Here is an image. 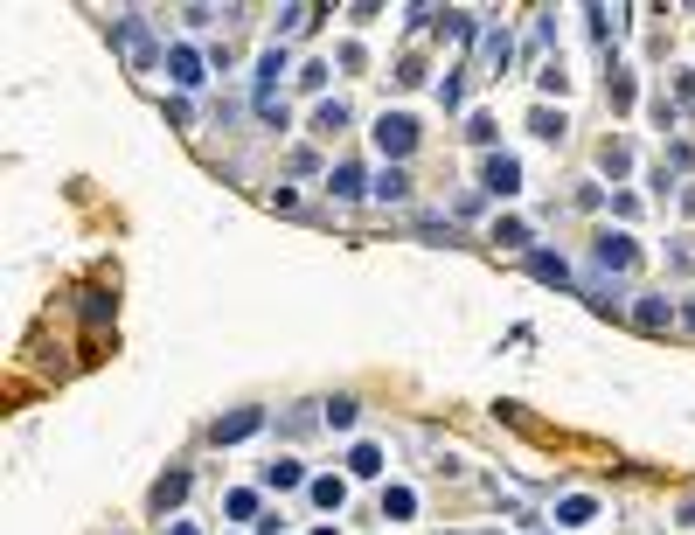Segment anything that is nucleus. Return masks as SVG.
<instances>
[{"instance_id": "ddd939ff", "label": "nucleus", "mask_w": 695, "mask_h": 535, "mask_svg": "<svg viewBox=\"0 0 695 535\" xmlns=\"http://www.w3.org/2000/svg\"><path fill=\"white\" fill-rule=\"evenodd\" d=\"M487 237H494V251H522V258L536 251V230H529L522 216H494V223H487Z\"/></svg>"}, {"instance_id": "7ed1b4c3", "label": "nucleus", "mask_w": 695, "mask_h": 535, "mask_svg": "<svg viewBox=\"0 0 695 535\" xmlns=\"http://www.w3.org/2000/svg\"><path fill=\"white\" fill-rule=\"evenodd\" d=\"M209 70H216V56H202L195 42H167V77H174V91H202Z\"/></svg>"}, {"instance_id": "dca6fc26", "label": "nucleus", "mask_w": 695, "mask_h": 535, "mask_svg": "<svg viewBox=\"0 0 695 535\" xmlns=\"http://www.w3.org/2000/svg\"><path fill=\"white\" fill-rule=\"evenodd\" d=\"M348 126H355V112H348L341 98H320V105H313V133L320 139H341Z\"/></svg>"}, {"instance_id": "9b49d317", "label": "nucleus", "mask_w": 695, "mask_h": 535, "mask_svg": "<svg viewBox=\"0 0 695 535\" xmlns=\"http://www.w3.org/2000/svg\"><path fill=\"white\" fill-rule=\"evenodd\" d=\"M529 278H543V285H556V292H577V271H570V258H556V251H529Z\"/></svg>"}, {"instance_id": "c9c22d12", "label": "nucleus", "mask_w": 695, "mask_h": 535, "mask_svg": "<svg viewBox=\"0 0 695 535\" xmlns=\"http://www.w3.org/2000/svg\"><path fill=\"white\" fill-rule=\"evenodd\" d=\"M682 327H689V334H695V299H689V306H682Z\"/></svg>"}, {"instance_id": "4468645a", "label": "nucleus", "mask_w": 695, "mask_h": 535, "mask_svg": "<svg viewBox=\"0 0 695 535\" xmlns=\"http://www.w3.org/2000/svg\"><path fill=\"white\" fill-rule=\"evenodd\" d=\"M306 501H313L320 515H341V508H348V473H313Z\"/></svg>"}, {"instance_id": "e433bc0d", "label": "nucleus", "mask_w": 695, "mask_h": 535, "mask_svg": "<svg viewBox=\"0 0 695 535\" xmlns=\"http://www.w3.org/2000/svg\"><path fill=\"white\" fill-rule=\"evenodd\" d=\"M313 535H341V529H334V522H320V529H313Z\"/></svg>"}, {"instance_id": "0eeeda50", "label": "nucleus", "mask_w": 695, "mask_h": 535, "mask_svg": "<svg viewBox=\"0 0 695 535\" xmlns=\"http://www.w3.org/2000/svg\"><path fill=\"white\" fill-rule=\"evenodd\" d=\"M369 188H376V181L362 174V160H334V167H327V195H334V202H362Z\"/></svg>"}, {"instance_id": "f704fd0d", "label": "nucleus", "mask_w": 695, "mask_h": 535, "mask_svg": "<svg viewBox=\"0 0 695 535\" xmlns=\"http://www.w3.org/2000/svg\"><path fill=\"white\" fill-rule=\"evenodd\" d=\"M167 535H202V529L195 522H167Z\"/></svg>"}, {"instance_id": "aec40b11", "label": "nucleus", "mask_w": 695, "mask_h": 535, "mask_svg": "<svg viewBox=\"0 0 695 535\" xmlns=\"http://www.w3.org/2000/svg\"><path fill=\"white\" fill-rule=\"evenodd\" d=\"M605 105H612V112H633V70H626V63L605 70Z\"/></svg>"}, {"instance_id": "6e6552de", "label": "nucleus", "mask_w": 695, "mask_h": 535, "mask_svg": "<svg viewBox=\"0 0 695 535\" xmlns=\"http://www.w3.org/2000/svg\"><path fill=\"white\" fill-rule=\"evenodd\" d=\"M675 320H682V313L668 306V292H640V299H633V327H640V334H668Z\"/></svg>"}, {"instance_id": "f3484780", "label": "nucleus", "mask_w": 695, "mask_h": 535, "mask_svg": "<svg viewBox=\"0 0 695 535\" xmlns=\"http://www.w3.org/2000/svg\"><path fill=\"white\" fill-rule=\"evenodd\" d=\"M383 466H390V452H383V445H369V438H362V445H348V480H376Z\"/></svg>"}, {"instance_id": "393cba45", "label": "nucleus", "mask_w": 695, "mask_h": 535, "mask_svg": "<svg viewBox=\"0 0 695 535\" xmlns=\"http://www.w3.org/2000/svg\"><path fill=\"white\" fill-rule=\"evenodd\" d=\"M466 139H473V146H487V153H501V146H494V139H501V126H494L487 112H473V119H466Z\"/></svg>"}, {"instance_id": "2eb2a0df", "label": "nucleus", "mask_w": 695, "mask_h": 535, "mask_svg": "<svg viewBox=\"0 0 695 535\" xmlns=\"http://www.w3.org/2000/svg\"><path fill=\"white\" fill-rule=\"evenodd\" d=\"M265 487H272V494H299V487H313V480H306V466H299L292 452H278V459H265Z\"/></svg>"}, {"instance_id": "6ab92c4d", "label": "nucleus", "mask_w": 695, "mask_h": 535, "mask_svg": "<svg viewBox=\"0 0 695 535\" xmlns=\"http://www.w3.org/2000/svg\"><path fill=\"white\" fill-rule=\"evenodd\" d=\"M369 195H376V202H397V209H404V202H411V167H383Z\"/></svg>"}, {"instance_id": "b1692460", "label": "nucleus", "mask_w": 695, "mask_h": 535, "mask_svg": "<svg viewBox=\"0 0 695 535\" xmlns=\"http://www.w3.org/2000/svg\"><path fill=\"white\" fill-rule=\"evenodd\" d=\"M529 133H536V139H550V146H556V139L570 133V119H563V105H556V112H550V105H536V112H529Z\"/></svg>"}, {"instance_id": "72a5a7b5", "label": "nucleus", "mask_w": 695, "mask_h": 535, "mask_svg": "<svg viewBox=\"0 0 695 535\" xmlns=\"http://www.w3.org/2000/svg\"><path fill=\"white\" fill-rule=\"evenodd\" d=\"M675 522H682V529H695V501H682V508H675Z\"/></svg>"}, {"instance_id": "c85d7f7f", "label": "nucleus", "mask_w": 695, "mask_h": 535, "mask_svg": "<svg viewBox=\"0 0 695 535\" xmlns=\"http://www.w3.org/2000/svg\"><path fill=\"white\" fill-rule=\"evenodd\" d=\"M327 84V63H299V91H320Z\"/></svg>"}, {"instance_id": "5701e85b", "label": "nucleus", "mask_w": 695, "mask_h": 535, "mask_svg": "<svg viewBox=\"0 0 695 535\" xmlns=\"http://www.w3.org/2000/svg\"><path fill=\"white\" fill-rule=\"evenodd\" d=\"M223 522H258V487H230L223 494Z\"/></svg>"}, {"instance_id": "f257e3e1", "label": "nucleus", "mask_w": 695, "mask_h": 535, "mask_svg": "<svg viewBox=\"0 0 695 535\" xmlns=\"http://www.w3.org/2000/svg\"><path fill=\"white\" fill-rule=\"evenodd\" d=\"M112 49H119L133 70H160V63H167V49L153 42V28H146V14H139V7H133V14H112Z\"/></svg>"}, {"instance_id": "bb28decb", "label": "nucleus", "mask_w": 695, "mask_h": 535, "mask_svg": "<svg viewBox=\"0 0 695 535\" xmlns=\"http://www.w3.org/2000/svg\"><path fill=\"white\" fill-rule=\"evenodd\" d=\"M112 306H119V299H112V292H98V285H91V292H84V320H105V313H112Z\"/></svg>"}, {"instance_id": "f03ea898", "label": "nucleus", "mask_w": 695, "mask_h": 535, "mask_svg": "<svg viewBox=\"0 0 695 535\" xmlns=\"http://www.w3.org/2000/svg\"><path fill=\"white\" fill-rule=\"evenodd\" d=\"M369 139H376L383 167H404V160L417 153V119H411V112H383V119L369 126Z\"/></svg>"}, {"instance_id": "20e7f679", "label": "nucleus", "mask_w": 695, "mask_h": 535, "mask_svg": "<svg viewBox=\"0 0 695 535\" xmlns=\"http://www.w3.org/2000/svg\"><path fill=\"white\" fill-rule=\"evenodd\" d=\"M591 265L598 271H640V244L626 230H598L591 237Z\"/></svg>"}, {"instance_id": "1a4fd4ad", "label": "nucleus", "mask_w": 695, "mask_h": 535, "mask_svg": "<svg viewBox=\"0 0 695 535\" xmlns=\"http://www.w3.org/2000/svg\"><path fill=\"white\" fill-rule=\"evenodd\" d=\"M188 487H195V473H188V466H167V473L153 480V494H146V501H153V515H174V508L188 501Z\"/></svg>"}, {"instance_id": "c756f323", "label": "nucleus", "mask_w": 695, "mask_h": 535, "mask_svg": "<svg viewBox=\"0 0 695 535\" xmlns=\"http://www.w3.org/2000/svg\"><path fill=\"white\" fill-rule=\"evenodd\" d=\"M167 126H195V105L188 98H167Z\"/></svg>"}, {"instance_id": "cd10ccee", "label": "nucleus", "mask_w": 695, "mask_h": 535, "mask_svg": "<svg viewBox=\"0 0 695 535\" xmlns=\"http://www.w3.org/2000/svg\"><path fill=\"white\" fill-rule=\"evenodd\" d=\"M501 515H508V522H515V529H536V522H543V515H536V508H529V501H501Z\"/></svg>"}, {"instance_id": "412c9836", "label": "nucleus", "mask_w": 695, "mask_h": 535, "mask_svg": "<svg viewBox=\"0 0 695 535\" xmlns=\"http://www.w3.org/2000/svg\"><path fill=\"white\" fill-rule=\"evenodd\" d=\"M355 417H362V403L355 397H327L320 403V424H327V431H355Z\"/></svg>"}, {"instance_id": "473e14b6", "label": "nucleus", "mask_w": 695, "mask_h": 535, "mask_svg": "<svg viewBox=\"0 0 695 535\" xmlns=\"http://www.w3.org/2000/svg\"><path fill=\"white\" fill-rule=\"evenodd\" d=\"M675 98H682V105L695 98V70H682V77H675Z\"/></svg>"}, {"instance_id": "f8f14e48", "label": "nucleus", "mask_w": 695, "mask_h": 535, "mask_svg": "<svg viewBox=\"0 0 695 535\" xmlns=\"http://www.w3.org/2000/svg\"><path fill=\"white\" fill-rule=\"evenodd\" d=\"M508 56H515V35H508L501 21H487V28H480V63H487V77H501Z\"/></svg>"}, {"instance_id": "7c9ffc66", "label": "nucleus", "mask_w": 695, "mask_h": 535, "mask_svg": "<svg viewBox=\"0 0 695 535\" xmlns=\"http://www.w3.org/2000/svg\"><path fill=\"white\" fill-rule=\"evenodd\" d=\"M397 84H404V91H411V84H424V63H417V56H404V63H397Z\"/></svg>"}, {"instance_id": "a878e982", "label": "nucleus", "mask_w": 695, "mask_h": 535, "mask_svg": "<svg viewBox=\"0 0 695 535\" xmlns=\"http://www.w3.org/2000/svg\"><path fill=\"white\" fill-rule=\"evenodd\" d=\"M633 167V146L626 139H605V174H626Z\"/></svg>"}, {"instance_id": "4be33fe9", "label": "nucleus", "mask_w": 695, "mask_h": 535, "mask_svg": "<svg viewBox=\"0 0 695 535\" xmlns=\"http://www.w3.org/2000/svg\"><path fill=\"white\" fill-rule=\"evenodd\" d=\"M411 515H417V487H404V480L383 487V522H411Z\"/></svg>"}, {"instance_id": "58836bf2", "label": "nucleus", "mask_w": 695, "mask_h": 535, "mask_svg": "<svg viewBox=\"0 0 695 535\" xmlns=\"http://www.w3.org/2000/svg\"><path fill=\"white\" fill-rule=\"evenodd\" d=\"M487 535H501V529H487Z\"/></svg>"}, {"instance_id": "a211bd4d", "label": "nucleus", "mask_w": 695, "mask_h": 535, "mask_svg": "<svg viewBox=\"0 0 695 535\" xmlns=\"http://www.w3.org/2000/svg\"><path fill=\"white\" fill-rule=\"evenodd\" d=\"M320 14H327V7H278L272 42H285V35H313V28H320Z\"/></svg>"}, {"instance_id": "9d476101", "label": "nucleus", "mask_w": 695, "mask_h": 535, "mask_svg": "<svg viewBox=\"0 0 695 535\" xmlns=\"http://www.w3.org/2000/svg\"><path fill=\"white\" fill-rule=\"evenodd\" d=\"M550 515H556V535L591 529V522H598V494H563V501H556Z\"/></svg>"}, {"instance_id": "2f4dec72", "label": "nucleus", "mask_w": 695, "mask_h": 535, "mask_svg": "<svg viewBox=\"0 0 695 535\" xmlns=\"http://www.w3.org/2000/svg\"><path fill=\"white\" fill-rule=\"evenodd\" d=\"M563 84H570V77H563V63L550 56V63H543V91H556V98H563Z\"/></svg>"}, {"instance_id": "4c0bfd02", "label": "nucleus", "mask_w": 695, "mask_h": 535, "mask_svg": "<svg viewBox=\"0 0 695 535\" xmlns=\"http://www.w3.org/2000/svg\"><path fill=\"white\" fill-rule=\"evenodd\" d=\"M438 535H459V529H438Z\"/></svg>"}, {"instance_id": "39448f33", "label": "nucleus", "mask_w": 695, "mask_h": 535, "mask_svg": "<svg viewBox=\"0 0 695 535\" xmlns=\"http://www.w3.org/2000/svg\"><path fill=\"white\" fill-rule=\"evenodd\" d=\"M251 431H265V403H237V410H223V417L209 424L216 445H244Z\"/></svg>"}, {"instance_id": "423d86ee", "label": "nucleus", "mask_w": 695, "mask_h": 535, "mask_svg": "<svg viewBox=\"0 0 695 535\" xmlns=\"http://www.w3.org/2000/svg\"><path fill=\"white\" fill-rule=\"evenodd\" d=\"M480 188L501 195V202L522 195V160H515V153H487V160H480Z\"/></svg>"}]
</instances>
